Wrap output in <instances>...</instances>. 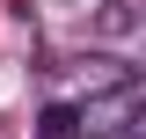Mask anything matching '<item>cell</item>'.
Instances as JSON below:
<instances>
[{
	"label": "cell",
	"mask_w": 146,
	"mask_h": 139,
	"mask_svg": "<svg viewBox=\"0 0 146 139\" xmlns=\"http://www.w3.org/2000/svg\"><path fill=\"white\" fill-rule=\"evenodd\" d=\"M139 103H146V88L124 81V88H102V95H88V103H73V117H80L88 139H124L131 124H139Z\"/></svg>",
	"instance_id": "obj_1"
},
{
	"label": "cell",
	"mask_w": 146,
	"mask_h": 139,
	"mask_svg": "<svg viewBox=\"0 0 146 139\" xmlns=\"http://www.w3.org/2000/svg\"><path fill=\"white\" fill-rule=\"evenodd\" d=\"M88 29L102 37V44H131V37H139V0H95Z\"/></svg>",
	"instance_id": "obj_2"
},
{
	"label": "cell",
	"mask_w": 146,
	"mask_h": 139,
	"mask_svg": "<svg viewBox=\"0 0 146 139\" xmlns=\"http://www.w3.org/2000/svg\"><path fill=\"white\" fill-rule=\"evenodd\" d=\"M36 139H80L73 103H44V110H36Z\"/></svg>",
	"instance_id": "obj_3"
}]
</instances>
